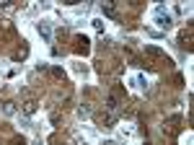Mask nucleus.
<instances>
[{
    "label": "nucleus",
    "instance_id": "1",
    "mask_svg": "<svg viewBox=\"0 0 194 145\" xmlns=\"http://www.w3.org/2000/svg\"><path fill=\"white\" fill-rule=\"evenodd\" d=\"M39 34H42V36L49 42V39H52V29H49V24H39Z\"/></svg>",
    "mask_w": 194,
    "mask_h": 145
},
{
    "label": "nucleus",
    "instance_id": "2",
    "mask_svg": "<svg viewBox=\"0 0 194 145\" xmlns=\"http://www.w3.org/2000/svg\"><path fill=\"white\" fill-rule=\"evenodd\" d=\"M158 26H161V29H168V26H171V18H168V16H158Z\"/></svg>",
    "mask_w": 194,
    "mask_h": 145
},
{
    "label": "nucleus",
    "instance_id": "3",
    "mask_svg": "<svg viewBox=\"0 0 194 145\" xmlns=\"http://www.w3.org/2000/svg\"><path fill=\"white\" fill-rule=\"evenodd\" d=\"M23 112L26 114H34V112H36V101H26V104H23Z\"/></svg>",
    "mask_w": 194,
    "mask_h": 145
},
{
    "label": "nucleus",
    "instance_id": "4",
    "mask_svg": "<svg viewBox=\"0 0 194 145\" xmlns=\"http://www.w3.org/2000/svg\"><path fill=\"white\" fill-rule=\"evenodd\" d=\"M78 114H80V117H88V114H91V109H88V106H85V104H83V106L78 109Z\"/></svg>",
    "mask_w": 194,
    "mask_h": 145
},
{
    "label": "nucleus",
    "instance_id": "5",
    "mask_svg": "<svg viewBox=\"0 0 194 145\" xmlns=\"http://www.w3.org/2000/svg\"><path fill=\"white\" fill-rule=\"evenodd\" d=\"M93 29H98V31H101V29H103V21L96 18V21H93Z\"/></svg>",
    "mask_w": 194,
    "mask_h": 145
}]
</instances>
